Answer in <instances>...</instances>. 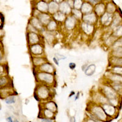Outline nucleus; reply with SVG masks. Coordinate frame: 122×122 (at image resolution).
Wrapping results in <instances>:
<instances>
[{
    "instance_id": "obj_55",
    "label": "nucleus",
    "mask_w": 122,
    "mask_h": 122,
    "mask_svg": "<svg viewBox=\"0 0 122 122\" xmlns=\"http://www.w3.org/2000/svg\"><path fill=\"white\" fill-rule=\"evenodd\" d=\"M4 36V31L3 30V29H0V42H1V40L3 38Z\"/></svg>"
},
{
    "instance_id": "obj_52",
    "label": "nucleus",
    "mask_w": 122,
    "mask_h": 122,
    "mask_svg": "<svg viewBox=\"0 0 122 122\" xmlns=\"http://www.w3.org/2000/svg\"><path fill=\"white\" fill-rule=\"evenodd\" d=\"M53 62L54 63V64H55L56 65H57V66H59V65H60L59 61V60L57 59L56 57H54V56L53 57Z\"/></svg>"
},
{
    "instance_id": "obj_43",
    "label": "nucleus",
    "mask_w": 122,
    "mask_h": 122,
    "mask_svg": "<svg viewBox=\"0 0 122 122\" xmlns=\"http://www.w3.org/2000/svg\"><path fill=\"white\" fill-rule=\"evenodd\" d=\"M26 32H35V33H40L39 30H37L36 28L34 27L32 25H30L29 23H28L26 27Z\"/></svg>"
},
{
    "instance_id": "obj_11",
    "label": "nucleus",
    "mask_w": 122,
    "mask_h": 122,
    "mask_svg": "<svg viewBox=\"0 0 122 122\" xmlns=\"http://www.w3.org/2000/svg\"><path fill=\"white\" fill-rule=\"evenodd\" d=\"M113 19V14L106 12L103 15L99 17L98 22L103 28H109L111 26Z\"/></svg>"
},
{
    "instance_id": "obj_8",
    "label": "nucleus",
    "mask_w": 122,
    "mask_h": 122,
    "mask_svg": "<svg viewBox=\"0 0 122 122\" xmlns=\"http://www.w3.org/2000/svg\"><path fill=\"white\" fill-rule=\"evenodd\" d=\"M79 21H78L71 15L67 16L65 21L62 26H64V29L66 32H72L75 29H78Z\"/></svg>"
},
{
    "instance_id": "obj_47",
    "label": "nucleus",
    "mask_w": 122,
    "mask_h": 122,
    "mask_svg": "<svg viewBox=\"0 0 122 122\" xmlns=\"http://www.w3.org/2000/svg\"><path fill=\"white\" fill-rule=\"evenodd\" d=\"M39 122H56V119H52V118H47L44 117H39Z\"/></svg>"
},
{
    "instance_id": "obj_46",
    "label": "nucleus",
    "mask_w": 122,
    "mask_h": 122,
    "mask_svg": "<svg viewBox=\"0 0 122 122\" xmlns=\"http://www.w3.org/2000/svg\"><path fill=\"white\" fill-rule=\"evenodd\" d=\"M54 57H56L59 61H64V60L67 59V56L64 54H60L59 53H56L54 54Z\"/></svg>"
},
{
    "instance_id": "obj_44",
    "label": "nucleus",
    "mask_w": 122,
    "mask_h": 122,
    "mask_svg": "<svg viewBox=\"0 0 122 122\" xmlns=\"http://www.w3.org/2000/svg\"><path fill=\"white\" fill-rule=\"evenodd\" d=\"M84 3L83 0H74L73 9L80 10Z\"/></svg>"
},
{
    "instance_id": "obj_32",
    "label": "nucleus",
    "mask_w": 122,
    "mask_h": 122,
    "mask_svg": "<svg viewBox=\"0 0 122 122\" xmlns=\"http://www.w3.org/2000/svg\"><path fill=\"white\" fill-rule=\"evenodd\" d=\"M109 63L110 66H121L122 67V58L111 56L109 59Z\"/></svg>"
},
{
    "instance_id": "obj_50",
    "label": "nucleus",
    "mask_w": 122,
    "mask_h": 122,
    "mask_svg": "<svg viewBox=\"0 0 122 122\" xmlns=\"http://www.w3.org/2000/svg\"><path fill=\"white\" fill-rule=\"evenodd\" d=\"M82 122H97V121L94 119H92V118H89L88 117H86V118L83 120Z\"/></svg>"
},
{
    "instance_id": "obj_14",
    "label": "nucleus",
    "mask_w": 122,
    "mask_h": 122,
    "mask_svg": "<svg viewBox=\"0 0 122 122\" xmlns=\"http://www.w3.org/2000/svg\"><path fill=\"white\" fill-rule=\"evenodd\" d=\"M40 107H42L43 108L47 109L52 111L56 114H57V112H58V107H57V103H56L53 100L40 102Z\"/></svg>"
},
{
    "instance_id": "obj_62",
    "label": "nucleus",
    "mask_w": 122,
    "mask_h": 122,
    "mask_svg": "<svg viewBox=\"0 0 122 122\" xmlns=\"http://www.w3.org/2000/svg\"><path fill=\"white\" fill-rule=\"evenodd\" d=\"M14 122H20L19 120L18 119H14Z\"/></svg>"
},
{
    "instance_id": "obj_28",
    "label": "nucleus",
    "mask_w": 122,
    "mask_h": 122,
    "mask_svg": "<svg viewBox=\"0 0 122 122\" xmlns=\"http://www.w3.org/2000/svg\"><path fill=\"white\" fill-rule=\"evenodd\" d=\"M72 8L65 1H64L59 4V11L64 14L67 16L71 15Z\"/></svg>"
},
{
    "instance_id": "obj_33",
    "label": "nucleus",
    "mask_w": 122,
    "mask_h": 122,
    "mask_svg": "<svg viewBox=\"0 0 122 122\" xmlns=\"http://www.w3.org/2000/svg\"><path fill=\"white\" fill-rule=\"evenodd\" d=\"M107 82L117 92L120 96L122 95V82Z\"/></svg>"
},
{
    "instance_id": "obj_18",
    "label": "nucleus",
    "mask_w": 122,
    "mask_h": 122,
    "mask_svg": "<svg viewBox=\"0 0 122 122\" xmlns=\"http://www.w3.org/2000/svg\"><path fill=\"white\" fill-rule=\"evenodd\" d=\"M14 94H17V93L15 92L13 86H9L0 88V98L1 99L4 100L9 96Z\"/></svg>"
},
{
    "instance_id": "obj_3",
    "label": "nucleus",
    "mask_w": 122,
    "mask_h": 122,
    "mask_svg": "<svg viewBox=\"0 0 122 122\" xmlns=\"http://www.w3.org/2000/svg\"><path fill=\"white\" fill-rule=\"evenodd\" d=\"M32 69H33V73L37 83L46 84L53 88L56 86L57 85V80L56 76V75L52 73L40 71L34 68H32Z\"/></svg>"
},
{
    "instance_id": "obj_2",
    "label": "nucleus",
    "mask_w": 122,
    "mask_h": 122,
    "mask_svg": "<svg viewBox=\"0 0 122 122\" xmlns=\"http://www.w3.org/2000/svg\"><path fill=\"white\" fill-rule=\"evenodd\" d=\"M54 95L53 87L46 84L37 82L34 92V97L39 103L53 100Z\"/></svg>"
},
{
    "instance_id": "obj_30",
    "label": "nucleus",
    "mask_w": 122,
    "mask_h": 122,
    "mask_svg": "<svg viewBox=\"0 0 122 122\" xmlns=\"http://www.w3.org/2000/svg\"><path fill=\"white\" fill-rule=\"evenodd\" d=\"M96 69H97V65L95 64H93V63H89L87 67L84 71V75L87 77L92 76L95 73Z\"/></svg>"
},
{
    "instance_id": "obj_37",
    "label": "nucleus",
    "mask_w": 122,
    "mask_h": 122,
    "mask_svg": "<svg viewBox=\"0 0 122 122\" xmlns=\"http://www.w3.org/2000/svg\"><path fill=\"white\" fill-rule=\"evenodd\" d=\"M17 99H18L17 94H14L9 96L7 98H6L4 99V101H5V103L6 104L10 105V104H14L16 103V102L17 101Z\"/></svg>"
},
{
    "instance_id": "obj_45",
    "label": "nucleus",
    "mask_w": 122,
    "mask_h": 122,
    "mask_svg": "<svg viewBox=\"0 0 122 122\" xmlns=\"http://www.w3.org/2000/svg\"><path fill=\"white\" fill-rule=\"evenodd\" d=\"M117 47H122V37L118 38L110 49L115 48Z\"/></svg>"
},
{
    "instance_id": "obj_29",
    "label": "nucleus",
    "mask_w": 122,
    "mask_h": 122,
    "mask_svg": "<svg viewBox=\"0 0 122 122\" xmlns=\"http://www.w3.org/2000/svg\"><path fill=\"white\" fill-rule=\"evenodd\" d=\"M80 10L83 15L89 14L93 12V6L89 1H84Z\"/></svg>"
},
{
    "instance_id": "obj_61",
    "label": "nucleus",
    "mask_w": 122,
    "mask_h": 122,
    "mask_svg": "<svg viewBox=\"0 0 122 122\" xmlns=\"http://www.w3.org/2000/svg\"><path fill=\"white\" fill-rule=\"evenodd\" d=\"M96 1H97V2L98 3H102V2H103L104 0H96Z\"/></svg>"
},
{
    "instance_id": "obj_34",
    "label": "nucleus",
    "mask_w": 122,
    "mask_h": 122,
    "mask_svg": "<svg viewBox=\"0 0 122 122\" xmlns=\"http://www.w3.org/2000/svg\"><path fill=\"white\" fill-rule=\"evenodd\" d=\"M106 12L111 14H115L117 12V7L115 4L112 2H109L106 4Z\"/></svg>"
},
{
    "instance_id": "obj_53",
    "label": "nucleus",
    "mask_w": 122,
    "mask_h": 122,
    "mask_svg": "<svg viewBox=\"0 0 122 122\" xmlns=\"http://www.w3.org/2000/svg\"><path fill=\"white\" fill-rule=\"evenodd\" d=\"M89 64V63H85V64H82V66L81 67V70H82L83 72L85 71V70L86 69V68L87 67Z\"/></svg>"
},
{
    "instance_id": "obj_23",
    "label": "nucleus",
    "mask_w": 122,
    "mask_h": 122,
    "mask_svg": "<svg viewBox=\"0 0 122 122\" xmlns=\"http://www.w3.org/2000/svg\"><path fill=\"white\" fill-rule=\"evenodd\" d=\"M28 23L32 25L34 27L36 28L37 30H39V32L40 33V31L45 28V26L42 24V23L40 22V20H39V18L37 17H30V18L29 19V21H28Z\"/></svg>"
},
{
    "instance_id": "obj_63",
    "label": "nucleus",
    "mask_w": 122,
    "mask_h": 122,
    "mask_svg": "<svg viewBox=\"0 0 122 122\" xmlns=\"http://www.w3.org/2000/svg\"><path fill=\"white\" fill-rule=\"evenodd\" d=\"M84 1H89V0H83Z\"/></svg>"
},
{
    "instance_id": "obj_54",
    "label": "nucleus",
    "mask_w": 122,
    "mask_h": 122,
    "mask_svg": "<svg viewBox=\"0 0 122 122\" xmlns=\"http://www.w3.org/2000/svg\"><path fill=\"white\" fill-rule=\"evenodd\" d=\"M79 97H80V92H78L75 95V101H76L78 100H79Z\"/></svg>"
},
{
    "instance_id": "obj_22",
    "label": "nucleus",
    "mask_w": 122,
    "mask_h": 122,
    "mask_svg": "<svg viewBox=\"0 0 122 122\" xmlns=\"http://www.w3.org/2000/svg\"><path fill=\"white\" fill-rule=\"evenodd\" d=\"M37 18L42 25L44 26H46L52 19V15H50L48 12H40L38 15Z\"/></svg>"
},
{
    "instance_id": "obj_12",
    "label": "nucleus",
    "mask_w": 122,
    "mask_h": 122,
    "mask_svg": "<svg viewBox=\"0 0 122 122\" xmlns=\"http://www.w3.org/2000/svg\"><path fill=\"white\" fill-rule=\"evenodd\" d=\"M104 78L108 82H122V75H117L107 70L104 75Z\"/></svg>"
},
{
    "instance_id": "obj_49",
    "label": "nucleus",
    "mask_w": 122,
    "mask_h": 122,
    "mask_svg": "<svg viewBox=\"0 0 122 122\" xmlns=\"http://www.w3.org/2000/svg\"><path fill=\"white\" fill-rule=\"evenodd\" d=\"M68 67H69V68L70 70H75V68H76V64H75V62H70L69 64H68Z\"/></svg>"
},
{
    "instance_id": "obj_26",
    "label": "nucleus",
    "mask_w": 122,
    "mask_h": 122,
    "mask_svg": "<svg viewBox=\"0 0 122 122\" xmlns=\"http://www.w3.org/2000/svg\"><path fill=\"white\" fill-rule=\"evenodd\" d=\"M35 9H37L40 12H48V3L40 0L36 2L34 6Z\"/></svg>"
},
{
    "instance_id": "obj_10",
    "label": "nucleus",
    "mask_w": 122,
    "mask_h": 122,
    "mask_svg": "<svg viewBox=\"0 0 122 122\" xmlns=\"http://www.w3.org/2000/svg\"><path fill=\"white\" fill-rule=\"evenodd\" d=\"M41 34L43 36L45 43L50 46H54L56 44L57 41L56 32H49L46 30Z\"/></svg>"
},
{
    "instance_id": "obj_39",
    "label": "nucleus",
    "mask_w": 122,
    "mask_h": 122,
    "mask_svg": "<svg viewBox=\"0 0 122 122\" xmlns=\"http://www.w3.org/2000/svg\"><path fill=\"white\" fill-rule=\"evenodd\" d=\"M8 75V65L7 63H0V76Z\"/></svg>"
},
{
    "instance_id": "obj_4",
    "label": "nucleus",
    "mask_w": 122,
    "mask_h": 122,
    "mask_svg": "<svg viewBox=\"0 0 122 122\" xmlns=\"http://www.w3.org/2000/svg\"><path fill=\"white\" fill-rule=\"evenodd\" d=\"M99 90L105 96L107 100L120 97L117 92L106 81L100 85Z\"/></svg>"
},
{
    "instance_id": "obj_36",
    "label": "nucleus",
    "mask_w": 122,
    "mask_h": 122,
    "mask_svg": "<svg viewBox=\"0 0 122 122\" xmlns=\"http://www.w3.org/2000/svg\"><path fill=\"white\" fill-rule=\"evenodd\" d=\"M71 15H72L73 17H75V18H76L78 21H79V22L82 21L83 14L81 12V10L76 9H72Z\"/></svg>"
},
{
    "instance_id": "obj_38",
    "label": "nucleus",
    "mask_w": 122,
    "mask_h": 122,
    "mask_svg": "<svg viewBox=\"0 0 122 122\" xmlns=\"http://www.w3.org/2000/svg\"><path fill=\"white\" fill-rule=\"evenodd\" d=\"M111 32H112V34L117 39L122 37V24L113 29Z\"/></svg>"
},
{
    "instance_id": "obj_40",
    "label": "nucleus",
    "mask_w": 122,
    "mask_h": 122,
    "mask_svg": "<svg viewBox=\"0 0 122 122\" xmlns=\"http://www.w3.org/2000/svg\"><path fill=\"white\" fill-rule=\"evenodd\" d=\"M109 70L114 73L122 75V67L121 66H110Z\"/></svg>"
},
{
    "instance_id": "obj_41",
    "label": "nucleus",
    "mask_w": 122,
    "mask_h": 122,
    "mask_svg": "<svg viewBox=\"0 0 122 122\" xmlns=\"http://www.w3.org/2000/svg\"><path fill=\"white\" fill-rule=\"evenodd\" d=\"M4 58H5V53H4V48L1 42H0V63H4Z\"/></svg>"
},
{
    "instance_id": "obj_6",
    "label": "nucleus",
    "mask_w": 122,
    "mask_h": 122,
    "mask_svg": "<svg viewBox=\"0 0 122 122\" xmlns=\"http://www.w3.org/2000/svg\"><path fill=\"white\" fill-rule=\"evenodd\" d=\"M78 29L83 35L87 37H92L93 36L97 30V25L86 23L81 21L79 23Z\"/></svg>"
},
{
    "instance_id": "obj_13",
    "label": "nucleus",
    "mask_w": 122,
    "mask_h": 122,
    "mask_svg": "<svg viewBox=\"0 0 122 122\" xmlns=\"http://www.w3.org/2000/svg\"><path fill=\"white\" fill-rule=\"evenodd\" d=\"M37 70L40 71L52 73L56 75V68L55 66L51 62H50V61H47V62H45L42 65H40Z\"/></svg>"
},
{
    "instance_id": "obj_1",
    "label": "nucleus",
    "mask_w": 122,
    "mask_h": 122,
    "mask_svg": "<svg viewBox=\"0 0 122 122\" xmlns=\"http://www.w3.org/2000/svg\"><path fill=\"white\" fill-rule=\"evenodd\" d=\"M86 117L101 122H107L110 118L104 112L101 105L89 101L86 108Z\"/></svg>"
},
{
    "instance_id": "obj_58",
    "label": "nucleus",
    "mask_w": 122,
    "mask_h": 122,
    "mask_svg": "<svg viewBox=\"0 0 122 122\" xmlns=\"http://www.w3.org/2000/svg\"><path fill=\"white\" fill-rule=\"evenodd\" d=\"M75 94H76V93H75V92H74V91H71V92H70V93L69 97H69V98L73 97V96L75 95Z\"/></svg>"
},
{
    "instance_id": "obj_19",
    "label": "nucleus",
    "mask_w": 122,
    "mask_h": 122,
    "mask_svg": "<svg viewBox=\"0 0 122 122\" xmlns=\"http://www.w3.org/2000/svg\"><path fill=\"white\" fill-rule=\"evenodd\" d=\"M122 15H120V12H116L115 14H113V19L112 23H111V26L109 28H108L110 30V31H112L113 29L116 28L117 26H118L119 25H122Z\"/></svg>"
},
{
    "instance_id": "obj_9",
    "label": "nucleus",
    "mask_w": 122,
    "mask_h": 122,
    "mask_svg": "<svg viewBox=\"0 0 122 122\" xmlns=\"http://www.w3.org/2000/svg\"><path fill=\"white\" fill-rule=\"evenodd\" d=\"M26 37L28 46L32 45L39 43H45L43 36L40 33L26 32Z\"/></svg>"
},
{
    "instance_id": "obj_27",
    "label": "nucleus",
    "mask_w": 122,
    "mask_h": 122,
    "mask_svg": "<svg viewBox=\"0 0 122 122\" xmlns=\"http://www.w3.org/2000/svg\"><path fill=\"white\" fill-rule=\"evenodd\" d=\"M60 26L58 23H57L55 20L53 19H51L50 20V22L48 23V25L46 26L45 28L47 31L49 32H57L59 29Z\"/></svg>"
},
{
    "instance_id": "obj_17",
    "label": "nucleus",
    "mask_w": 122,
    "mask_h": 122,
    "mask_svg": "<svg viewBox=\"0 0 122 122\" xmlns=\"http://www.w3.org/2000/svg\"><path fill=\"white\" fill-rule=\"evenodd\" d=\"M98 17L93 12L83 15L82 18V21L86 23L97 25V24L98 22Z\"/></svg>"
},
{
    "instance_id": "obj_31",
    "label": "nucleus",
    "mask_w": 122,
    "mask_h": 122,
    "mask_svg": "<svg viewBox=\"0 0 122 122\" xmlns=\"http://www.w3.org/2000/svg\"><path fill=\"white\" fill-rule=\"evenodd\" d=\"M58 11H59V4L55 3L53 1H50L48 3V12L50 15H52Z\"/></svg>"
},
{
    "instance_id": "obj_7",
    "label": "nucleus",
    "mask_w": 122,
    "mask_h": 122,
    "mask_svg": "<svg viewBox=\"0 0 122 122\" xmlns=\"http://www.w3.org/2000/svg\"><path fill=\"white\" fill-rule=\"evenodd\" d=\"M90 101L97 104H102L108 103V100L106 98L105 96L101 93V92L98 90H92L90 94Z\"/></svg>"
},
{
    "instance_id": "obj_20",
    "label": "nucleus",
    "mask_w": 122,
    "mask_h": 122,
    "mask_svg": "<svg viewBox=\"0 0 122 122\" xmlns=\"http://www.w3.org/2000/svg\"><path fill=\"white\" fill-rule=\"evenodd\" d=\"M56 114L47 109L43 108L42 107H40V111H39V117H44L47 118H52V119H56Z\"/></svg>"
},
{
    "instance_id": "obj_15",
    "label": "nucleus",
    "mask_w": 122,
    "mask_h": 122,
    "mask_svg": "<svg viewBox=\"0 0 122 122\" xmlns=\"http://www.w3.org/2000/svg\"><path fill=\"white\" fill-rule=\"evenodd\" d=\"M47 57L45 56H30V62L32 65V68L37 69L40 65L47 62Z\"/></svg>"
},
{
    "instance_id": "obj_48",
    "label": "nucleus",
    "mask_w": 122,
    "mask_h": 122,
    "mask_svg": "<svg viewBox=\"0 0 122 122\" xmlns=\"http://www.w3.org/2000/svg\"><path fill=\"white\" fill-rule=\"evenodd\" d=\"M4 23V17L3 14L0 12V29H3Z\"/></svg>"
},
{
    "instance_id": "obj_42",
    "label": "nucleus",
    "mask_w": 122,
    "mask_h": 122,
    "mask_svg": "<svg viewBox=\"0 0 122 122\" xmlns=\"http://www.w3.org/2000/svg\"><path fill=\"white\" fill-rule=\"evenodd\" d=\"M108 103H109L111 105H112L114 106L117 107L119 106L120 104V97L108 100Z\"/></svg>"
},
{
    "instance_id": "obj_24",
    "label": "nucleus",
    "mask_w": 122,
    "mask_h": 122,
    "mask_svg": "<svg viewBox=\"0 0 122 122\" xmlns=\"http://www.w3.org/2000/svg\"><path fill=\"white\" fill-rule=\"evenodd\" d=\"M67 18V15L62 13L61 12L58 11L56 13L52 15V19L55 20L60 26H62Z\"/></svg>"
},
{
    "instance_id": "obj_25",
    "label": "nucleus",
    "mask_w": 122,
    "mask_h": 122,
    "mask_svg": "<svg viewBox=\"0 0 122 122\" xmlns=\"http://www.w3.org/2000/svg\"><path fill=\"white\" fill-rule=\"evenodd\" d=\"M12 86V79L8 75L0 76V88Z\"/></svg>"
},
{
    "instance_id": "obj_21",
    "label": "nucleus",
    "mask_w": 122,
    "mask_h": 122,
    "mask_svg": "<svg viewBox=\"0 0 122 122\" xmlns=\"http://www.w3.org/2000/svg\"><path fill=\"white\" fill-rule=\"evenodd\" d=\"M93 12L98 17H100L106 12V4L103 2L99 3L93 6Z\"/></svg>"
},
{
    "instance_id": "obj_5",
    "label": "nucleus",
    "mask_w": 122,
    "mask_h": 122,
    "mask_svg": "<svg viewBox=\"0 0 122 122\" xmlns=\"http://www.w3.org/2000/svg\"><path fill=\"white\" fill-rule=\"evenodd\" d=\"M28 53L30 56H40L46 55L45 43H39L28 46Z\"/></svg>"
},
{
    "instance_id": "obj_59",
    "label": "nucleus",
    "mask_w": 122,
    "mask_h": 122,
    "mask_svg": "<svg viewBox=\"0 0 122 122\" xmlns=\"http://www.w3.org/2000/svg\"><path fill=\"white\" fill-rule=\"evenodd\" d=\"M52 1L54 2H55V3H56L60 4V3H62V2L64 1H65V0H52Z\"/></svg>"
},
{
    "instance_id": "obj_56",
    "label": "nucleus",
    "mask_w": 122,
    "mask_h": 122,
    "mask_svg": "<svg viewBox=\"0 0 122 122\" xmlns=\"http://www.w3.org/2000/svg\"><path fill=\"white\" fill-rule=\"evenodd\" d=\"M70 122H76V118L75 116H71L70 117Z\"/></svg>"
},
{
    "instance_id": "obj_16",
    "label": "nucleus",
    "mask_w": 122,
    "mask_h": 122,
    "mask_svg": "<svg viewBox=\"0 0 122 122\" xmlns=\"http://www.w3.org/2000/svg\"><path fill=\"white\" fill-rule=\"evenodd\" d=\"M103 109H104V112L106 114V115L109 117L110 118H113L117 115V107L111 105L109 103H107L101 105Z\"/></svg>"
},
{
    "instance_id": "obj_51",
    "label": "nucleus",
    "mask_w": 122,
    "mask_h": 122,
    "mask_svg": "<svg viewBox=\"0 0 122 122\" xmlns=\"http://www.w3.org/2000/svg\"><path fill=\"white\" fill-rule=\"evenodd\" d=\"M65 1L67 2V4L71 7V8L73 9L74 5V0H65Z\"/></svg>"
},
{
    "instance_id": "obj_57",
    "label": "nucleus",
    "mask_w": 122,
    "mask_h": 122,
    "mask_svg": "<svg viewBox=\"0 0 122 122\" xmlns=\"http://www.w3.org/2000/svg\"><path fill=\"white\" fill-rule=\"evenodd\" d=\"M7 122H14V119L11 116H9L7 118Z\"/></svg>"
},
{
    "instance_id": "obj_60",
    "label": "nucleus",
    "mask_w": 122,
    "mask_h": 122,
    "mask_svg": "<svg viewBox=\"0 0 122 122\" xmlns=\"http://www.w3.org/2000/svg\"><path fill=\"white\" fill-rule=\"evenodd\" d=\"M42 1H45V2H46V3H50V1H51L52 0H42Z\"/></svg>"
},
{
    "instance_id": "obj_35",
    "label": "nucleus",
    "mask_w": 122,
    "mask_h": 122,
    "mask_svg": "<svg viewBox=\"0 0 122 122\" xmlns=\"http://www.w3.org/2000/svg\"><path fill=\"white\" fill-rule=\"evenodd\" d=\"M110 56L122 58V47H117L115 48L111 49Z\"/></svg>"
}]
</instances>
